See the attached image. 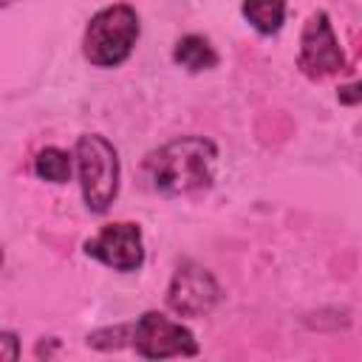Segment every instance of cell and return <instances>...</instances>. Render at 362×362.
<instances>
[{"instance_id": "4fadbf2b", "label": "cell", "mask_w": 362, "mask_h": 362, "mask_svg": "<svg viewBox=\"0 0 362 362\" xmlns=\"http://www.w3.org/2000/svg\"><path fill=\"white\" fill-rule=\"evenodd\" d=\"M337 99H339L342 105H356V102L362 99V90H359V82H351V85H342V88H339V93H337Z\"/></svg>"}, {"instance_id": "6da1fadb", "label": "cell", "mask_w": 362, "mask_h": 362, "mask_svg": "<svg viewBox=\"0 0 362 362\" xmlns=\"http://www.w3.org/2000/svg\"><path fill=\"white\" fill-rule=\"evenodd\" d=\"M218 150L204 136H178L144 158V173L161 195H189L215 178Z\"/></svg>"}, {"instance_id": "5bb4252c", "label": "cell", "mask_w": 362, "mask_h": 362, "mask_svg": "<svg viewBox=\"0 0 362 362\" xmlns=\"http://www.w3.org/2000/svg\"><path fill=\"white\" fill-rule=\"evenodd\" d=\"M0 266H3V246H0Z\"/></svg>"}, {"instance_id": "ba28073f", "label": "cell", "mask_w": 362, "mask_h": 362, "mask_svg": "<svg viewBox=\"0 0 362 362\" xmlns=\"http://www.w3.org/2000/svg\"><path fill=\"white\" fill-rule=\"evenodd\" d=\"M173 59L187 68L189 74H201V71H209L218 65V51L212 48V42L201 34H187L175 42L173 48Z\"/></svg>"}, {"instance_id": "277c9868", "label": "cell", "mask_w": 362, "mask_h": 362, "mask_svg": "<svg viewBox=\"0 0 362 362\" xmlns=\"http://www.w3.org/2000/svg\"><path fill=\"white\" fill-rule=\"evenodd\" d=\"M133 345L144 359H167V356H195L198 342L189 328L173 322L158 311H144L133 322Z\"/></svg>"}, {"instance_id": "8fae6325", "label": "cell", "mask_w": 362, "mask_h": 362, "mask_svg": "<svg viewBox=\"0 0 362 362\" xmlns=\"http://www.w3.org/2000/svg\"><path fill=\"white\" fill-rule=\"evenodd\" d=\"M130 337H133V325H116V328H102V331L88 334V345L102 348V351H110V348L127 345Z\"/></svg>"}, {"instance_id": "8992f818", "label": "cell", "mask_w": 362, "mask_h": 362, "mask_svg": "<svg viewBox=\"0 0 362 362\" xmlns=\"http://www.w3.org/2000/svg\"><path fill=\"white\" fill-rule=\"evenodd\" d=\"M85 255L110 266L113 272H136L144 263L141 229L133 221L107 223L96 238L85 243Z\"/></svg>"}, {"instance_id": "9c48e42d", "label": "cell", "mask_w": 362, "mask_h": 362, "mask_svg": "<svg viewBox=\"0 0 362 362\" xmlns=\"http://www.w3.org/2000/svg\"><path fill=\"white\" fill-rule=\"evenodd\" d=\"M243 17L257 34H274L286 20V0H243Z\"/></svg>"}, {"instance_id": "52a82bcc", "label": "cell", "mask_w": 362, "mask_h": 362, "mask_svg": "<svg viewBox=\"0 0 362 362\" xmlns=\"http://www.w3.org/2000/svg\"><path fill=\"white\" fill-rule=\"evenodd\" d=\"M221 300V286L209 269L198 263H181L167 288V305L181 317H204Z\"/></svg>"}, {"instance_id": "7a4b0ae2", "label": "cell", "mask_w": 362, "mask_h": 362, "mask_svg": "<svg viewBox=\"0 0 362 362\" xmlns=\"http://www.w3.org/2000/svg\"><path fill=\"white\" fill-rule=\"evenodd\" d=\"M139 31V14L130 6H107L90 17L82 37V54L96 68H116L130 57Z\"/></svg>"}, {"instance_id": "7c38bea8", "label": "cell", "mask_w": 362, "mask_h": 362, "mask_svg": "<svg viewBox=\"0 0 362 362\" xmlns=\"http://www.w3.org/2000/svg\"><path fill=\"white\" fill-rule=\"evenodd\" d=\"M20 356V339L14 331H0V362H14Z\"/></svg>"}, {"instance_id": "30bf717a", "label": "cell", "mask_w": 362, "mask_h": 362, "mask_svg": "<svg viewBox=\"0 0 362 362\" xmlns=\"http://www.w3.org/2000/svg\"><path fill=\"white\" fill-rule=\"evenodd\" d=\"M34 173L42 181L51 184H65L71 178V156L59 147H42L34 158Z\"/></svg>"}, {"instance_id": "5b68a950", "label": "cell", "mask_w": 362, "mask_h": 362, "mask_svg": "<svg viewBox=\"0 0 362 362\" xmlns=\"http://www.w3.org/2000/svg\"><path fill=\"white\" fill-rule=\"evenodd\" d=\"M297 65L311 79H322V76H331L345 68V54L339 48V40H337L325 11H314L308 17V23L303 25Z\"/></svg>"}, {"instance_id": "3957f363", "label": "cell", "mask_w": 362, "mask_h": 362, "mask_svg": "<svg viewBox=\"0 0 362 362\" xmlns=\"http://www.w3.org/2000/svg\"><path fill=\"white\" fill-rule=\"evenodd\" d=\"M74 158L79 167V187L85 206L96 215L107 212L119 192V156L116 147L99 136V133H85L76 139Z\"/></svg>"}]
</instances>
